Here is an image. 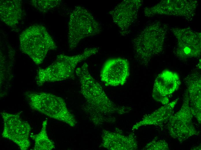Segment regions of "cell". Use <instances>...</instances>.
Returning a JSON list of instances; mask_svg holds the SVG:
<instances>
[{
  "mask_svg": "<svg viewBox=\"0 0 201 150\" xmlns=\"http://www.w3.org/2000/svg\"><path fill=\"white\" fill-rule=\"evenodd\" d=\"M75 74L84 98L83 109L95 125L113 123L116 121L113 115L123 114L132 110L131 107L116 104L110 99L101 86L91 74L86 63L76 68Z\"/></svg>",
  "mask_w": 201,
  "mask_h": 150,
  "instance_id": "obj_1",
  "label": "cell"
},
{
  "mask_svg": "<svg viewBox=\"0 0 201 150\" xmlns=\"http://www.w3.org/2000/svg\"><path fill=\"white\" fill-rule=\"evenodd\" d=\"M168 25L159 21L148 24L132 42L134 57L141 64L146 66L163 49Z\"/></svg>",
  "mask_w": 201,
  "mask_h": 150,
  "instance_id": "obj_2",
  "label": "cell"
},
{
  "mask_svg": "<svg viewBox=\"0 0 201 150\" xmlns=\"http://www.w3.org/2000/svg\"><path fill=\"white\" fill-rule=\"evenodd\" d=\"M98 51L97 48L90 47L74 55L63 54L58 55L55 61L50 65L44 68H40L37 70L35 79L36 85L40 86L46 82L74 78L78 64Z\"/></svg>",
  "mask_w": 201,
  "mask_h": 150,
  "instance_id": "obj_3",
  "label": "cell"
},
{
  "mask_svg": "<svg viewBox=\"0 0 201 150\" xmlns=\"http://www.w3.org/2000/svg\"><path fill=\"white\" fill-rule=\"evenodd\" d=\"M24 95L29 106L51 118L62 122L71 127L77 122L68 108L64 100L53 94L42 91H27Z\"/></svg>",
  "mask_w": 201,
  "mask_h": 150,
  "instance_id": "obj_4",
  "label": "cell"
},
{
  "mask_svg": "<svg viewBox=\"0 0 201 150\" xmlns=\"http://www.w3.org/2000/svg\"><path fill=\"white\" fill-rule=\"evenodd\" d=\"M21 51L29 56L36 65L41 64L48 52L57 46L43 26L35 25L26 29L19 36Z\"/></svg>",
  "mask_w": 201,
  "mask_h": 150,
  "instance_id": "obj_5",
  "label": "cell"
},
{
  "mask_svg": "<svg viewBox=\"0 0 201 150\" xmlns=\"http://www.w3.org/2000/svg\"><path fill=\"white\" fill-rule=\"evenodd\" d=\"M101 27L92 13L86 8L76 7L70 14L68 23L69 48H76L83 40L100 33Z\"/></svg>",
  "mask_w": 201,
  "mask_h": 150,
  "instance_id": "obj_6",
  "label": "cell"
},
{
  "mask_svg": "<svg viewBox=\"0 0 201 150\" xmlns=\"http://www.w3.org/2000/svg\"><path fill=\"white\" fill-rule=\"evenodd\" d=\"M193 117L186 91L180 109L172 115L168 122L167 127L171 136L182 143L192 136L199 135L200 132L196 129L193 123Z\"/></svg>",
  "mask_w": 201,
  "mask_h": 150,
  "instance_id": "obj_7",
  "label": "cell"
},
{
  "mask_svg": "<svg viewBox=\"0 0 201 150\" xmlns=\"http://www.w3.org/2000/svg\"><path fill=\"white\" fill-rule=\"evenodd\" d=\"M176 39L173 50L175 57L180 61L199 57L201 55V34L190 27L173 28L170 29Z\"/></svg>",
  "mask_w": 201,
  "mask_h": 150,
  "instance_id": "obj_8",
  "label": "cell"
},
{
  "mask_svg": "<svg viewBox=\"0 0 201 150\" xmlns=\"http://www.w3.org/2000/svg\"><path fill=\"white\" fill-rule=\"evenodd\" d=\"M1 115L3 124L2 137L13 142L20 149L27 150L31 145L30 125L22 119L20 112L12 114L2 112Z\"/></svg>",
  "mask_w": 201,
  "mask_h": 150,
  "instance_id": "obj_9",
  "label": "cell"
},
{
  "mask_svg": "<svg viewBox=\"0 0 201 150\" xmlns=\"http://www.w3.org/2000/svg\"><path fill=\"white\" fill-rule=\"evenodd\" d=\"M198 4L196 0H163L152 6L145 7L144 13L148 17L157 15L172 16L191 21L195 14Z\"/></svg>",
  "mask_w": 201,
  "mask_h": 150,
  "instance_id": "obj_10",
  "label": "cell"
},
{
  "mask_svg": "<svg viewBox=\"0 0 201 150\" xmlns=\"http://www.w3.org/2000/svg\"><path fill=\"white\" fill-rule=\"evenodd\" d=\"M142 4L143 1L141 0H123L109 12L122 35L126 36L129 33Z\"/></svg>",
  "mask_w": 201,
  "mask_h": 150,
  "instance_id": "obj_11",
  "label": "cell"
},
{
  "mask_svg": "<svg viewBox=\"0 0 201 150\" xmlns=\"http://www.w3.org/2000/svg\"><path fill=\"white\" fill-rule=\"evenodd\" d=\"M129 75V63L122 58H115L107 60L102 69L100 77L106 86L123 85Z\"/></svg>",
  "mask_w": 201,
  "mask_h": 150,
  "instance_id": "obj_12",
  "label": "cell"
},
{
  "mask_svg": "<svg viewBox=\"0 0 201 150\" xmlns=\"http://www.w3.org/2000/svg\"><path fill=\"white\" fill-rule=\"evenodd\" d=\"M101 146L110 150H134L137 149L138 147L134 133L125 134L118 128L114 131L102 130Z\"/></svg>",
  "mask_w": 201,
  "mask_h": 150,
  "instance_id": "obj_13",
  "label": "cell"
},
{
  "mask_svg": "<svg viewBox=\"0 0 201 150\" xmlns=\"http://www.w3.org/2000/svg\"><path fill=\"white\" fill-rule=\"evenodd\" d=\"M201 76L197 71L187 76L184 79L189 104L193 116L199 124L201 122Z\"/></svg>",
  "mask_w": 201,
  "mask_h": 150,
  "instance_id": "obj_14",
  "label": "cell"
},
{
  "mask_svg": "<svg viewBox=\"0 0 201 150\" xmlns=\"http://www.w3.org/2000/svg\"><path fill=\"white\" fill-rule=\"evenodd\" d=\"M178 99H176L144 116L141 120L133 126L132 130H137L143 126H160L168 122L172 115L173 109Z\"/></svg>",
  "mask_w": 201,
  "mask_h": 150,
  "instance_id": "obj_15",
  "label": "cell"
},
{
  "mask_svg": "<svg viewBox=\"0 0 201 150\" xmlns=\"http://www.w3.org/2000/svg\"><path fill=\"white\" fill-rule=\"evenodd\" d=\"M180 83L179 76L176 73L165 70L156 78L152 92L157 93L163 96H167L177 90Z\"/></svg>",
  "mask_w": 201,
  "mask_h": 150,
  "instance_id": "obj_16",
  "label": "cell"
},
{
  "mask_svg": "<svg viewBox=\"0 0 201 150\" xmlns=\"http://www.w3.org/2000/svg\"><path fill=\"white\" fill-rule=\"evenodd\" d=\"M0 12L1 20L10 27H15L22 17V1L19 0H0Z\"/></svg>",
  "mask_w": 201,
  "mask_h": 150,
  "instance_id": "obj_17",
  "label": "cell"
},
{
  "mask_svg": "<svg viewBox=\"0 0 201 150\" xmlns=\"http://www.w3.org/2000/svg\"><path fill=\"white\" fill-rule=\"evenodd\" d=\"M47 119L43 122L42 127L38 134L30 135V137L34 141L33 150H51L55 148L54 143L49 138L47 131Z\"/></svg>",
  "mask_w": 201,
  "mask_h": 150,
  "instance_id": "obj_18",
  "label": "cell"
},
{
  "mask_svg": "<svg viewBox=\"0 0 201 150\" xmlns=\"http://www.w3.org/2000/svg\"><path fill=\"white\" fill-rule=\"evenodd\" d=\"M31 4L35 8L40 11L46 13L52 8L59 5L60 0H32Z\"/></svg>",
  "mask_w": 201,
  "mask_h": 150,
  "instance_id": "obj_19",
  "label": "cell"
},
{
  "mask_svg": "<svg viewBox=\"0 0 201 150\" xmlns=\"http://www.w3.org/2000/svg\"><path fill=\"white\" fill-rule=\"evenodd\" d=\"M147 150H169L167 142L164 140L154 139L148 143L143 149Z\"/></svg>",
  "mask_w": 201,
  "mask_h": 150,
  "instance_id": "obj_20",
  "label": "cell"
}]
</instances>
